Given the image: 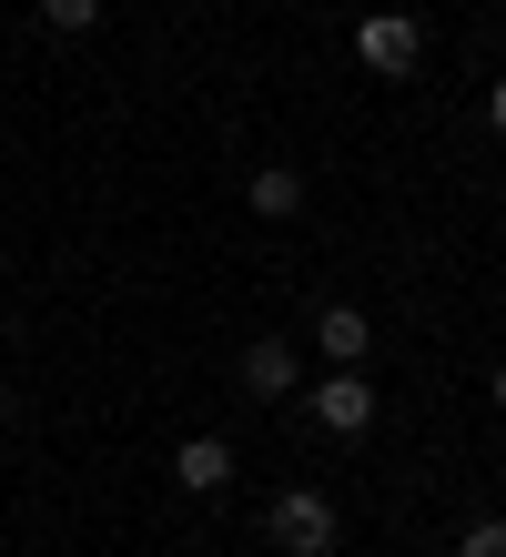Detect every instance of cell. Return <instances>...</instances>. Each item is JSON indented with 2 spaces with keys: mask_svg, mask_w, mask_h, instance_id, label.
<instances>
[{
  "mask_svg": "<svg viewBox=\"0 0 506 557\" xmlns=\"http://www.w3.org/2000/svg\"><path fill=\"white\" fill-rule=\"evenodd\" d=\"M263 537H274L284 557H334L345 528H334V497H324V486H284V497L263 507Z\"/></svg>",
  "mask_w": 506,
  "mask_h": 557,
  "instance_id": "cell-1",
  "label": "cell"
},
{
  "mask_svg": "<svg viewBox=\"0 0 506 557\" xmlns=\"http://www.w3.org/2000/svg\"><path fill=\"white\" fill-rule=\"evenodd\" d=\"M355 61L375 82H416V61H425V30L405 21V11H365L355 21Z\"/></svg>",
  "mask_w": 506,
  "mask_h": 557,
  "instance_id": "cell-2",
  "label": "cell"
},
{
  "mask_svg": "<svg viewBox=\"0 0 506 557\" xmlns=\"http://www.w3.org/2000/svg\"><path fill=\"white\" fill-rule=\"evenodd\" d=\"M304 416H314L324 436H365V425H375V385H365V366H334L314 396H304Z\"/></svg>",
  "mask_w": 506,
  "mask_h": 557,
  "instance_id": "cell-3",
  "label": "cell"
},
{
  "mask_svg": "<svg viewBox=\"0 0 506 557\" xmlns=\"http://www.w3.org/2000/svg\"><path fill=\"white\" fill-rule=\"evenodd\" d=\"M314 345L334 355V366H365V355H375V314H365V305H324L314 314Z\"/></svg>",
  "mask_w": 506,
  "mask_h": 557,
  "instance_id": "cell-4",
  "label": "cell"
},
{
  "mask_svg": "<svg viewBox=\"0 0 506 557\" xmlns=\"http://www.w3.org/2000/svg\"><path fill=\"white\" fill-rule=\"evenodd\" d=\"M294 385H304L294 345H284V335H254V345H244V396H294Z\"/></svg>",
  "mask_w": 506,
  "mask_h": 557,
  "instance_id": "cell-5",
  "label": "cell"
},
{
  "mask_svg": "<svg viewBox=\"0 0 506 557\" xmlns=\"http://www.w3.org/2000/svg\"><path fill=\"white\" fill-rule=\"evenodd\" d=\"M173 476L193 486V497H223V486H233V446H223V436H193V446L173 456Z\"/></svg>",
  "mask_w": 506,
  "mask_h": 557,
  "instance_id": "cell-6",
  "label": "cell"
},
{
  "mask_svg": "<svg viewBox=\"0 0 506 557\" xmlns=\"http://www.w3.org/2000/svg\"><path fill=\"white\" fill-rule=\"evenodd\" d=\"M254 213H304V173H294V162H263V173H254Z\"/></svg>",
  "mask_w": 506,
  "mask_h": 557,
  "instance_id": "cell-7",
  "label": "cell"
},
{
  "mask_svg": "<svg viewBox=\"0 0 506 557\" xmlns=\"http://www.w3.org/2000/svg\"><path fill=\"white\" fill-rule=\"evenodd\" d=\"M41 21H51V30H91L101 0H41Z\"/></svg>",
  "mask_w": 506,
  "mask_h": 557,
  "instance_id": "cell-8",
  "label": "cell"
},
{
  "mask_svg": "<svg viewBox=\"0 0 506 557\" xmlns=\"http://www.w3.org/2000/svg\"><path fill=\"white\" fill-rule=\"evenodd\" d=\"M456 557H506V517H486V528H466Z\"/></svg>",
  "mask_w": 506,
  "mask_h": 557,
  "instance_id": "cell-9",
  "label": "cell"
},
{
  "mask_svg": "<svg viewBox=\"0 0 506 557\" xmlns=\"http://www.w3.org/2000/svg\"><path fill=\"white\" fill-rule=\"evenodd\" d=\"M486 122H496V133H506V82H496V91H486Z\"/></svg>",
  "mask_w": 506,
  "mask_h": 557,
  "instance_id": "cell-10",
  "label": "cell"
},
{
  "mask_svg": "<svg viewBox=\"0 0 506 557\" xmlns=\"http://www.w3.org/2000/svg\"><path fill=\"white\" fill-rule=\"evenodd\" d=\"M496 416H506V366H496Z\"/></svg>",
  "mask_w": 506,
  "mask_h": 557,
  "instance_id": "cell-11",
  "label": "cell"
}]
</instances>
